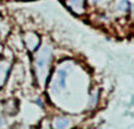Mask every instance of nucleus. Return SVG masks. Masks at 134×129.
<instances>
[{"instance_id":"1","label":"nucleus","mask_w":134,"mask_h":129,"mask_svg":"<svg viewBox=\"0 0 134 129\" xmlns=\"http://www.w3.org/2000/svg\"><path fill=\"white\" fill-rule=\"evenodd\" d=\"M67 126H68V120H67V119L60 118L54 121V127L57 129H65Z\"/></svg>"}]
</instances>
